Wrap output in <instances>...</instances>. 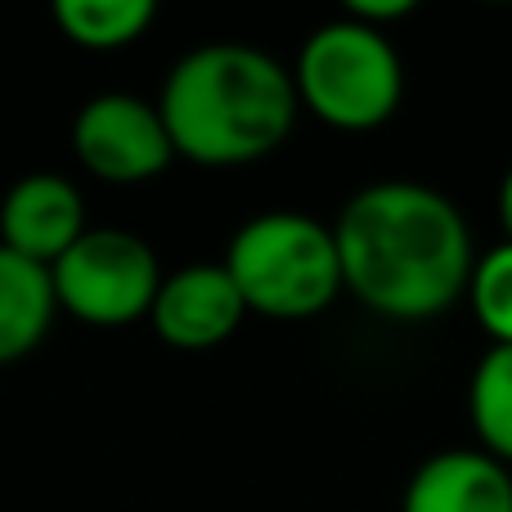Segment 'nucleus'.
Returning a JSON list of instances; mask_svg holds the SVG:
<instances>
[{
  "label": "nucleus",
  "instance_id": "f8f14e48",
  "mask_svg": "<svg viewBox=\"0 0 512 512\" xmlns=\"http://www.w3.org/2000/svg\"><path fill=\"white\" fill-rule=\"evenodd\" d=\"M468 418L481 450L512 468V346H490L468 382Z\"/></svg>",
  "mask_w": 512,
  "mask_h": 512
},
{
  "label": "nucleus",
  "instance_id": "f03ea898",
  "mask_svg": "<svg viewBox=\"0 0 512 512\" xmlns=\"http://www.w3.org/2000/svg\"><path fill=\"white\" fill-rule=\"evenodd\" d=\"M176 158L198 167H248L297 126V86L274 54L243 41H212L171 63L158 95Z\"/></svg>",
  "mask_w": 512,
  "mask_h": 512
},
{
  "label": "nucleus",
  "instance_id": "39448f33",
  "mask_svg": "<svg viewBox=\"0 0 512 512\" xmlns=\"http://www.w3.org/2000/svg\"><path fill=\"white\" fill-rule=\"evenodd\" d=\"M54 301L90 328H126L149 319L162 288L158 252L131 230H86L50 265Z\"/></svg>",
  "mask_w": 512,
  "mask_h": 512
},
{
  "label": "nucleus",
  "instance_id": "f257e3e1",
  "mask_svg": "<svg viewBox=\"0 0 512 512\" xmlns=\"http://www.w3.org/2000/svg\"><path fill=\"white\" fill-rule=\"evenodd\" d=\"M333 243L342 292L396 324H423L459 306L477 265L468 216L423 180H378L351 194Z\"/></svg>",
  "mask_w": 512,
  "mask_h": 512
},
{
  "label": "nucleus",
  "instance_id": "9b49d317",
  "mask_svg": "<svg viewBox=\"0 0 512 512\" xmlns=\"http://www.w3.org/2000/svg\"><path fill=\"white\" fill-rule=\"evenodd\" d=\"M50 14L68 45L113 54L144 41V32L158 18V5L153 0H54Z\"/></svg>",
  "mask_w": 512,
  "mask_h": 512
},
{
  "label": "nucleus",
  "instance_id": "1a4fd4ad",
  "mask_svg": "<svg viewBox=\"0 0 512 512\" xmlns=\"http://www.w3.org/2000/svg\"><path fill=\"white\" fill-rule=\"evenodd\" d=\"M400 512H512V468L486 450H441L414 468Z\"/></svg>",
  "mask_w": 512,
  "mask_h": 512
},
{
  "label": "nucleus",
  "instance_id": "6e6552de",
  "mask_svg": "<svg viewBox=\"0 0 512 512\" xmlns=\"http://www.w3.org/2000/svg\"><path fill=\"white\" fill-rule=\"evenodd\" d=\"M86 198L59 171H27L0 198V248L50 270L86 234Z\"/></svg>",
  "mask_w": 512,
  "mask_h": 512
},
{
  "label": "nucleus",
  "instance_id": "0eeeda50",
  "mask_svg": "<svg viewBox=\"0 0 512 512\" xmlns=\"http://www.w3.org/2000/svg\"><path fill=\"white\" fill-rule=\"evenodd\" d=\"M243 319L248 306L221 261H198L162 274V288L149 310L153 333L176 351H212L239 333Z\"/></svg>",
  "mask_w": 512,
  "mask_h": 512
},
{
  "label": "nucleus",
  "instance_id": "ddd939ff",
  "mask_svg": "<svg viewBox=\"0 0 512 512\" xmlns=\"http://www.w3.org/2000/svg\"><path fill=\"white\" fill-rule=\"evenodd\" d=\"M468 306L486 328L490 346H512V243H495L477 256L468 279Z\"/></svg>",
  "mask_w": 512,
  "mask_h": 512
},
{
  "label": "nucleus",
  "instance_id": "20e7f679",
  "mask_svg": "<svg viewBox=\"0 0 512 512\" xmlns=\"http://www.w3.org/2000/svg\"><path fill=\"white\" fill-rule=\"evenodd\" d=\"M288 72L297 104L333 131H378L405 99V63L391 36L346 14L319 23Z\"/></svg>",
  "mask_w": 512,
  "mask_h": 512
},
{
  "label": "nucleus",
  "instance_id": "423d86ee",
  "mask_svg": "<svg viewBox=\"0 0 512 512\" xmlns=\"http://www.w3.org/2000/svg\"><path fill=\"white\" fill-rule=\"evenodd\" d=\"M72 153L104 185H149L171 167L176 149L162 126L158 104L126 90H104L86 99L72 117Z\"/></svg>",
  "mask_w": 512,
  "mask_h": 512
},
{
  "label": "nucleus",
  "instance_id": "7ed1b4c3",
  "mask_svg": "<svg viewBox=\"0 0 512 512\" xmlns=\"http://www.w3.org/2000/svg\"><path fill=\"white\" fill-rule=\"evenodd\" d=\"M221 265L248 315L265 319H310L342 292L333 225L310 212H261L243 221Z\"/></svg>",
  "mask_w": 512,
  "mask_h": 512
},
{
  "label": "nucleus",
  "instance_id": "9d476101",
  "mask_svg": "<svg viewBox=\"0 0 512 512\" xmlns=\"http://www.w3.org/2000/svg\"><path fill=\"white\" fill-rule=\"evenodd\" d=\"M54 315L59 301H54L50 270L0 248V369L27 360L54 328Z\"/></svg>",
  "mask_w": 512,
  "mask_h": 512
},
{
  "label": "nucleus",
  "instance_id": "2eb2a0df",
  "mask_svg": "<svg viewBox=\"0 0 512 512\" xmlns=\"http://www.w3.org/2000/svg\"><path fill=\"white\" fill-rule=\"evenodd\" d=\"M495 212H499V225H504V243H512V167L504 171V180H499Z\"/></svg>",
  "mask_w": 512,
  "mask_h": 512
},
{
  "label": "nucleus",
  "instance_id": "4468645a",
  "mask_svg": "<svg viewBox=\"0 0 512 512\" xmlns=\"http://www.w3.org/2000/svg\"><path fill=\"white\" fill-rule=\"evenodd\" d=\"M409 14H414V0H351L346 5V18L373 27V32H387L391 23H400Z\"/></svg>",
  "mask_w": 512,
  "mask_h": 512
}]
</instances>
